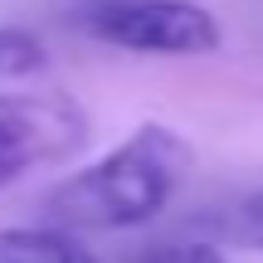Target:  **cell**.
Segmentation results:
<instances>
[{
	"mask_svg": "<svg viewBox=\"0 0 263 263\" xmlns=\"http://www.w3.org/2000/svg\"><path fill=\"white\" fill-rule=\"evenodd\" d=\"M190 171V146L180 132L146 122L103 161L73 171L49 190L44 210L64 229H137L171 205L176 185Z\"/></svg>",
	"mask_w": 263,
	"mask_h": 263,
	"instance_id": "cell-1",
	"label": "cell"
},
{
	"mask_svg": "<svg viewBox=\"0 0 263 263\" xmlns=\"http://www.w3.org/2000/svg\"><path fill=\"white\" fill-rule=\"evenodd\" d=\"M78 29L137 54H210L224 29L195 0H88Z\"/></svg>",
	"mask_w": 263,
	"mask_h": 263,
	"instance_id": "cell-2",
	"label": "cell"
},
{
	"mask_svg": "<svg viewBox=\"0 0 263 263\" xmlns=\"http://www.w3.org/2000/svg\"><path fill=\"white\" fill-rule=\"evenodd\" d=\"M93 137V117L64 93H0V185L54 166Z\"/></svg>",
	"mask_w": 263,
	"mask_h": 263,
	"instance_id": "cell-3",
	"label": "cell"
},
{
	"mask_svg": "<svg viewBox=\"0 0 263 263\" xmlns=\"http://www.w3.org/2000/svg\"><path fill=\"white\" fill-rule=\"evenodd\" d=\"M0 263H98V258L64 224H54V229H0Z\"/></svg>",
	"mask_w": 263,
	"mask_h": 263,
	"instance_id": "cell-4",
	"label": "cell"
},
{
	"mask_svg": "<svg viewBox=\"0 0 263 263\" xmlns=\"http://www.w3.org/2000/svg\"><path fill=\"white\" fill-rule=\"evenodd\" d=\"M219 239H229L234 249H263V190L244 195L234 210H224V219L215 224Z\"/></svg>",
	"mask_w": 263,
	"mask_h": 263,
	"instance_id": "cell-5",
	"label": "cell"
},
{
	"mask_svg": "<svg viewBox=\"0 0 263 263\" xmlns=\"http://www.w3.org/2000/svg\"><path fill=\"white\" fill-rule=\"evenodd\" d=\"M44 68V44L25 29H5L0 25V83L5 78H25Z\"/></svg>",
	"mask_w": 263,
	"mask_h": 263,
	"instance_id": "cell-6",
	"label": "cell"
},
{
	"mask_svg": "<svg viewBox=\"0 0 263 263\" xmlns=\"http://www.w3.org/2000/svg\"><path fill=\"white\" fill-rule=\"evenodd\" d=\"M146 263H224V254H219L215 244H166Z\"/></svg>",
	"mask_w": 263,
	"mask_h": 263,
	"instance_id": "cell-7",
	"label": "cell"
}]
</instances>
